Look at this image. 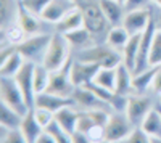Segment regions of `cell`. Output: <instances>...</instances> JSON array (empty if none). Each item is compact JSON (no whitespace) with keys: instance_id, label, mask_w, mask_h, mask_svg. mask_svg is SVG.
Masks as SVG:
<instances>
[{"instance_id":"cell-2","label":"cell","mask_w":161,"mask_h":143,"mask_svg":"<svg viewBox=\"0 0 161 143\" xmlns=\"http://www.w3.org/2000/svg\"><path fill=\"white\" fill-rule=\"evenodd\" d=\"M77 60L98 64L100 68H118L123 63V53L111 48L108 44L92 45L86 50H80L77 55Z\"/></svg>"},{"instance_id":"cell-42","label":"cell","mask_w":161,"mask_h":143,"mask_svg":"<svg viewBox=\"0 0 161 143\" xmlns=\"http://www.w3.org/2000/svg\"><path fill=\"white\" fill-rule=\"evenodd\" d=\"M158 13H152L153 15V21H155V26H156V29L161 31V7H158Z\"/></svg>"},{"instance_id":"cell-39","label":"cell","mask_w":161,"mask_h":143,"mask_svg":"<svg viewBox=\"0 0 161 143\" xmlns=\"http://www.w3.org/2000/svg\"><path fill=\"white\" fill-rule=\"evenodd\" d=\"M71 138H73V143H93L89 134H86L82 130H77V129L71 134Z\"/></svg>"},{"instance_id":"cell-20","label":"cell","mask_w":161,"mask_h":143,"mask_svg":"<svg viewBox=\"0 0 161 143\" xmlns=\"http://www.w3.org/2000/svg\"><path fill=\"white\" fill-rule=\"evenodd\" d=\"M132 79H134V72L121 63L118 66V72H116V88L114 93L119 95H132L134 87H132Z\"/></svg>"},{"instance_id":"cell-16","label":"cell","mask_w":161,"mask_h":143,"mask_svg":"<svg viewBox=\"0 0 161 143\" xmlns=\"http://www.w3.org/2000/svg\"><path fill=\"white\" fill-rule=\"evenodd\" d=\"M42 18H39L32 13H29L26 8H23L19 5L18 10V24L23 28V31L26 32V35H36V34H42Z\"/></svg>"},{"instance_id":"cell-28","label":"cell","mask_w":161,"mask_h":143,"mask_svg":"<svg viewBox=\"0 0 161 143\" xmlns=\"http://www.w3.org/2000/svg\"><path fill=\"white\" fill-rule=\"evenodd\" d=\"M116 72H118V68H100L92 82L114 92V88H116Z\"/></svg>"},{"instance_id":"cell-24","label":"cell","mask_w":161,"mask_h":143,"mask_svg":"<svg viewBox=\"0 0 161 143\" xmlns=\"http://www.w3.org/2000/svg\"><path fill=\"white\" fill-rule=\"evenodd\" d=\"M156 69H158V66H150V68L143 69L142 72L134 74V79H132L134 93H142V92H145L147 88H152Z\"/></svg>"},{"instance_id":"cell-46","label":"cell","mask_w":161,"mask_h":143,"mask_svg":"<svg viewBox=\"0 0 161 143\" xmlns=\"http://www.w3.org/2000/svg\"><path fill=\"white\" fill-rule=\"evenodd\" d=\"M114 2H119V3H123V5H124V2H126V0H114Z\"/></svg>"},{"instance_id":"cell-35","label":"cell","mask_w":161,"mask_h":143,"mask_svg":"<svg viewBox=\"0 0 161 143\" xmlns=\"http://www.w3.org/2000/svg\"><path fill=\"white\" fill-rule=\"evenodd\" d=\"M32 111H34V116H36V119L39 121V124L42 125L44 129L55 119V113H52V111H48V109H45V108H40V106H34L32 108Z\"/></svg>"},{"instance_id":"cell-48","label":"cell","mask_w":161,"mask_h":143,"mask_svg":"<svg viewBox=\"0 0 161 143\" xmlns=\"http://www.w3.org/2000/svg\"><path fill=\"white\" fill-rule=\"evenodd\" d=\"M158 111H159V113H161V106H158Z\"/></svg>"},{"instance_id":"cell-41","label":"cell","mask_w":161,"mask_h":143,"mask_svg":"<svg viewBox=\"0 0 161 143\" xmlns=\"http://www.w3.org/2000/svg\"><path fill=\"white\" fill-rule=\"evenodd\" d=\"M36 143H57V140L53 138V135L47 130H44L42 134L39 135V138L36 140Z\"/></svg>"},{"instance_id":"cell-45","label":"cell","mask_w":161,"mask_h":143,"mask_svg":"<svg viewBox=\"0 0 161 143\" xmlns=\"http://www.w3.org/2000/svg\"><path fill=\"white\" fill-rule=\"evenodd\" d=\"M153 2H155V3L158 5V7H161V0H153Z\"/></svg>"},{"instance_id":"cell-5","label":"cell","mask_w":161,"mask_h":143,"mask_svg":"<svg viewBox=\"0 0 161 143\" xmlns=\"http://www.w3.org/2000/svg\"><path fill=\"white\" fill-rule=\"evenodd\" d=\"M136 125H134L126 113H113L110 114V119L105 125V140L110 141H124L132 132Z\"/></svg>"},{"instance_id":"cell-9","label":"cell","mask_w":161,"mask_h":143,"mask_svg":"<svg viewBox=\"0 0 161 143\" xmlns=\"http://www.w3.org/2000/svg\"><path fill=\"white\" fill-rule=\"evenodd\" d=\"M153 109L152 100L142 97L140 93L137 95H129V101H127V108H126V116L129 118V121L136 125L140 127L142 122L145 121V118L150 114V111Z\"/></svg>"},{"instance_id":"cell-14","label":"cell","mask_w":161,"mask_h":143,"mask_svg":"<svg viewBox=\"0 0 161 143\" xmlns=\"http://www.w3.org/2000/svg\"><path fill=\"white\" fill-rule=\"evenodd\" d=\"M71 98L74 100V103L77 106L84 108V109H97V108L105 109V105H108V103H105L103 100H100L87 87H76Z\"/></svg>"},{"instance_id":"cell-47","label":"cell","mask_w":161,"mask_h":143,"mask_svg":"<svg viewBox=\"0 0 161 143\" xmlns=\"http://www.w3.org/2000/svg\"><path fill=\"white\" fill-rule=\"evenodd\" d=\"M159 106H161V95H159Z\"/></svg>"},{"instance_id":"cell-26","label":"cell","mask_w":161,"mask_h":143,"mask_svg":"<svg viewBox=\"0 0 161 143\" xmlns=\"http://www.w3.org/2000/svg\"><path fill=\"white\" fill-rule=\"evenodd\" d=\"M77 118H79V113H77L73 106H66V108L60 109V111L55 114V121L64 129V130H68L69 134H73V132L76 130Z\"/></svg>"},{"instance_id":"cell-11","label":"cell","mask_w":161,"mask_h":143,"mask_svg":"<svg viewBox=\"0 0 161 143\" xmlns=\"http://www.w3.org/2000/svg\"><path fill=\"white\" fill-rule=\"evenodd\" d=\"M150 21H152V10L150 8L130 10V11H126L123 26L130 35H136V34H142L147 29V26H148Z\"/></svg>"},{"instance_id":"cell-18","label":"cell","mask_w":161,"mask_h":143,"mask_svg":"<svg viewBox=\"0 0 161 143\" xmlns=\"http://www.w3.org/2000/svg\"><path fill=\"white\" fill-rule=\"evenodd\" d=\"M24 61V56L18 51V48H15L7 58L0 60V77H15Z\"/></svg>"},{"instance_id":"cell-23","label":"cell","mask_w":161,"mask_h":143,"mask_svg":"<svg viewBox=\"0 0 161 143\" xmlns=\"http://www.w3.org/2000/svg\"><path fill=\"white\" fill-rule=\"evenodd\" d=\"M64 37L68 39V42L71 44V47H77L79 51L80 50H86L89 47H92V32L86 28V26H82V28H79V29H74L68 34H64Z\"/></svg>"},{"instance_id":"cell-34","label":"cell","mask_w":161,"mask_h":143,"mask_svg":"<svg viewBox=\"0 0 161 143\" xmlns=\"http://www.w3.org/2000/svg\"><path fill=\"white\" fill-rule=\"evenodd\" d=\"M50 0H19V5L23 8H26L29 13H32V15L36 16H42V13L45 10V7L48 5Z\"/></svg>"},{"instance_id":"cell-22","label":"cell","mask_w":161,"mask_h":143,"mask_svg":"<svg viewBox=\"0 0 161 143\" xmlns=\"http://www.w3.org/2000/svg\"><path fill=\"white\" fill-rule=\"evenodd\" d=\"M129 39H130V34L126 31V28L123 24L121 26H111L110 31L106 32V44L118 51L124 50L126 44L129 42Z\"/></svg>"},{"instance_id":"cell-29","label":"cell","mask_w":161,"mask_h":143,"mask_svg":"<svg viewBox=\"0 0 161 143\" xmlns=\"http://www.w3.org/2000/svg\"><path fill=\"white\" fill-rule=\"evenodd\" d=\"M23 116L15 111L13 108H10L8 105L2 103V111H0V125L8 127V129H18L21 125Z\"/></svg>"},{"instance_id":"cell-25","label":"cell","mask_w":161,"mask_h":143,"mask_svg":"<svg viewBox=\"0 0 161 143\" xmlns=\"http://www.w3.org/2000/svg\"><path fill=\"white\" fill-rule=\"evenodd\" d=\"M18 10H19V0H2V13H0V18H2V29L10 28L11 24L18 23Z\"/></svg>"},{"instance_id":"cell-38","label":"cell","mask_w":161,"mask_h":143,"mask_svg":"<svg viewBox=\"0 0 161 143\" xmlns=\"http://www.w3.org/2000/svg\"><path fill=\"white\" fill-rule=\"evenodd\" d=\"M153 2V0H126L124 2V8L126 11L130 10H140V8H148V5Z\"/></svg>"},{"instance_id":"cell-1","label":"cell","mask_w":161,"mask_h":143,"mask_svg":"<svg viewBox=\"0 0 161 143\" xmlns=\"http://www.w3.org/2000/svg\"><path fill=\"white\" fill-rule=\"evenodd\" d=\"M69 53H71V44L64 34L55 32L52 34L50 45L45 51V56L42 60V64L48 71H57L69 63Z\"/></svg>"},{"instance_id":"cell-15","label":"cell","mask_w":161,"mask_h":143,"mask_svg":"<svg viewBox=\"0 0 161 143\" xmlns=\"http://www.w3.org/2000/svg\"><path fill=\"white\" fill-rule=\"evenodd\" d=\"M98 5L103 11L105 18L108 19L110 26H121L126 15V8L123 3L114 2V0H98Z\"/></svg>"},{"instance_id":"cell-6","label":"cell","mask_w":161,"mask_h":143,"mask_svg":"<svg viewBox=\"0 0 161 143\" xmlns=\"http://www.w3.org/2000/svg\"><path fill=\"white\" fill-rule=\"evenodd\" d=\"M69 64H71V61L66 66H63L61 69L50 72V81H48V87L45 92L55 93L60 97H73L76 85L73 84L71 76H69Z\"/></svg>"},{"instance_id":"cell-12","label":"cell","mask_w":161,"mask_h":143,"mask_svg":"<svg viewBox=\"0 0 161 143\" xmlns=\"http://www.w3.org/2000/svg\"><path fill=\"white\" fill-rule=\"evenodd\" d=\"M76 7H77L76 0H50L40 18H42L45 23L57 24Z\"/></svg>"},{"instance_id":"cell-21","label":"cell","mask_w":161,"mask_h":143,"mask_svg":"<svg viewBox=\"0 0 161 143\" xmlns=\"http://www.w3.org/2000/svg\"><path fill=\"white\" fill-rule=\"evenodd\" d=\"M140 37L142 34H136V35H130L129 42L126 44L124 50L121 51L123 53V64L134 72L136 71V64H137V56H139V47H140Z\"/></svg>"},{"instance_id":"cell-19","label":"cell","mask_w":161,"mask_h":143,"mask_svg":"<svg viewBox=\"0 0 161 143\" xmlns=\"http://www.w3.org/2000/svg\"><path fill=\"white\" fill-rule=\"evenodd\" d=\"M19 129H21V132L24 134V137L28 138L29 143H36V140L39 138V135L45 130V129L39 124V121L36 119L32 109H29L28 114L23 116V121H21Z\"/></svg>"},{"instance_id":"cell-4","label":"cell","mask_w":161,"mask_h":143,"mask_svg":"<svg viewBox=\"0 0 161 143\" xmlns=\"http://www.w3.org/2000/svg\"><path fill=\"white\" fill-rule=\"evenodd\" d=\"M52 35L50 34H36V35H28L24 40L16 45L18 51L24 56L26 61H32V63H42L45 51L50 45Z\"/></svg>"},{"instance_id":"cell-13","label":"cell","mask_w":161,"mask_h":143,"mask_svg":"<svg viewBox=\"0 0 161 143\" xmlns=\"http://www.w3.org/2000/svg\"><path fill=\"white\" fill-rule=\"evenodd\" d=\"M76 103L71 97H60L55 93H50V92H42V93H37L36 95V103L34 106H40V108H45L52 113H58L60 109L66 108V106H74Z\"/></svg>"},{"instance_id":"cell-33","label":"cell","mask_w":161,"mask_h":143,"mask_svg":"<svg viewBox=\"0 0 161 143\" xmlns=\"http://www.w3.org/2000/svg\"><path fill=\"white\" fill-rule=\"evenodd\" d=\"M148 63L150 66H158L161 64V31L156 29L153 42H152V48L148 53Z\"/></svg>"},{"instance_id":"cell-30","label":"cell","mask_w":161,"mask_h":143,"mask_svg":"<svg viewBox=\"0 0 161 143\" xmlns=\"http://www.w3.org/2000/svg\"><path fill=\"white\" fill-rule=\"evenodd\" d=\"M50 72L52 71H48L42 63H36V66H34V90H36V95L47 90L48 81H50Z\"/></svg>"},{"instance_id":"cell-37","label":"cell","mask_w":161,"mask_h":143,"mask_svg":"<svg viewBox=\"0 0 161 143\" xmlns=\"http://www.w3.org/2000/svg\"><path fill=\"white\" fill-rule=\"evenodd\" d=\"M123 143H152V137L147 135L140 127H136V129H134V132Z\"/></svg>"},{"instance_id":"cell-3","label":"cell","mask_w":161,"mask_h":143,"mask_svg":"<svg viewBox=\"0 0 161 143\" xmlns=\"http://www.w3.org/2000/svg\"><path fill=\"white\" fill-rule=\"evenodd\" d=\"M0 100L10 108L18 111L21 116H26L31 109L26 103V98L21 88L18 87L15 77H0Z\"/></svg>"},{"instance_id":"cell-40","label":"cell","mask_w":161,"mask_h":143,"mask_svg":"<svg viewBox=\"0 0 161 143\" xmlns=\"http://www.w3.org/2000/svg\"><path fill=\"white\" fill-rule=\"evenodd\" d=\"M152 90L155 93L161 95V64H158V69H156L155 79H153V84H152Z\"/></svg>"},{"instance_id":"cell-10","label":"cell","mask_w":161,"mask_h":143,"mask_svg":"<svg viewBox=\"0 0 161 143\" xmlns=\"http://www.w3.org/2000/svg\"><path fill=\"white\" fill-rule=\"evenodd\" d=\"M100 66L93 63H87V61H80V60H74L69 64V76L71 81L76 87H84L87 84H90L93 81L95 74L98 72Z\"/></svg>"},{"instance_id":"cell-44","label":"cell","mask_w":161,"mask_h":143,"mask_svg":"<svg viewBox=\"0 0 161 143\" xmlns=\"http://www.w3.org/2000/svg\"><path fill=\"white\" fill-rule=\"evenodd\" d=\"M152 143H161V138H155V137H152Z\"/></svg>"},{"instance_id":"cell-8","label":"cell","mask_w":161,"mask_h":143,"mask_svg":"<svg viewBox=\"0 0 161 143\" xmlns=\"http://www.w3.org/2000/svg\"><path fill=\"white\" fill-rule=\"evenodd\" d=\"M34 66L36 63L32 61H24V64L21 66V69L16 72L15 81L18 84V87L21 88V92L26 98L28 106L32 109L34 103H36V90H34Z\"/></svg>"},{"instance_id":"cell-27","label":"cell","mask_w":161,"mask_h":143,"mask_svg":"<svg viewBox=\"0 0 161 143\" xmlns=\"http://www.w3.org/2000/svg\"><path fill=\"white\" fill-rule=\"evenodd\" d=\"M140 129L150 137L155 138H161V113L158 111V108H153L150 111V114L145 118V121L142 122Z\"/></svg>"},{"instance_id":"cell-32","label":"cell","mask_w":161,"mask_h":143,"mask_svg":"<svg viewBox=\"0 0 161 143\" xmlns=\"http://www.w3.org/2000/svg\"><path fill=\"white\" fill-rule=\"evenodd\" d=\"M45 130L53 135V138L57 140V143H73L71 134H69L68 130H64V129H63L55 119H53V121L45 127Z\"/></svg>"},{"instance_id":"cell-36","label":"cell","mask_w":161,"mask_h":143,"mask_svg":"<svg viewBox=\"0 0 161 143\" xmlns=\"http://www.w3.org/2000/svg\"><path fill=\"white\" fill-rule=\"evenodd\" d=\"M84 87L90 88L92 92L95 93L100 100H103L105 103H108V105H110V101H111V100H113V97H114V92H111V90L105 88V87H100V85L93 84V82H90V84H87V85H84Z\"/></svg>"},{"instance_id":"cell-31","label":"cell","mask_w":161,"mask_h":143,"mask_svg":"<svg viewBox=\"0 0 161 143\" xmlns=\"http://www.w3.org/2000/svg\"><path fill=\"white\" fill-rule=\"evenodd\" d=\"M0 143H29L21 129H8L0 125Z\"/></svg>"},{"instance_id":"cell-43","label":"cell","mask_w":161,"mask_h":143,"mask_svg":"<svg viewBox=\"0 0 161 143\" xmlns=\"http://www.w3.org/2000/svg\"><path fill=\"white\" fill-rule=\"evenodd\" d=\"M93 143H123V141H110V140H98V141H93Z\"/></svg>"},{"instance_id":"cell-17","label":"cell","mask_w":161,"mask_h":143,"mask_svg":"<svg viewBox=\"0 0 161 143\" xmlns=\"http://www.w3.org/2000/svg\"><path fill=\"white\" fill-rule=\"evenodd\" d=\"M84 26V15H82V8H80L79 5L71 10L68 15H66L60 23H57V32L60 34H68L74 29H79V28H82Z\"/></svg>"},{"instance_id":"cell-7","label":"cell","mask_w":161,"mask_h":143,"mask_svg":"<svg viewBox=\"0 0 161 143\" xmlns=\"http://www.w3.org/2000/svg\"><path fill=\"white\" fill-rule=\"evenodd\" d=\"M82 15H84V26L92 32V35H100L110 31V23L105 18L103 11L98 3H89L82 7Z\"/></svg>"}]
</instances>
